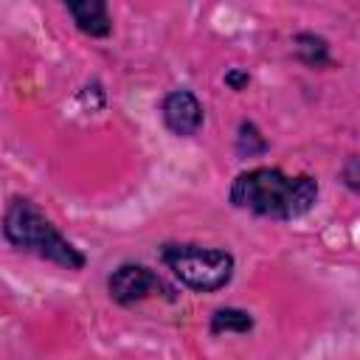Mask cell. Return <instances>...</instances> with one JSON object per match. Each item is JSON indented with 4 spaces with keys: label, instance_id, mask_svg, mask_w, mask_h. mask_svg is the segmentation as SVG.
Returning a JSON list of instances; mask_svg holds the SVG:
<instances>
[{
    "label": "cell",
    "instance_id": "obj_2",
    "mask_svg": "<svg viewBox=\"0 0 360 360\" xmlns=\"http://www.w3.org/2000/svg\"><path fill=\"white\" fill-rule=\"evenodd\" d=\"M0 231L11 248L31 253L42 262H51L56 267L82 270L87 264V256L68 236H62V231L28 197H11L8 200L6 211H3Z\"/></svg>",
    "mask_w": 360,
    "mask_h": 360
},
{
    "label": "cell",
    "instance_id": "obj_1",
    "mask_svg": "<svg viewBox=\"0 0 360 360\" xmlns=\"http://www.w3.org/2000/svg\"><path fill=\"white\" fill-rule=\"evenodd\" d=\"M318 194L321 186L312 174H284L276 166H256L233 177L228 202L264 219L292 222L315 208Z\"/></svg>",
    "mask_w": 360,
    "mask_h": 360
},
{
    "label": "cell",
    "instance_id": "obj_8",
    "mask_svg": "<svg viewBox=\"0 0 360 360\" xmlns=\"http://www.w3.org/2000/svg\"><path fill=\"white\" fill-rule=\"evenodd\" d=\"M211 335H245L253 329V315L248 309H239V307H222L211 315Z\"/></svg>",
    "mask_w": 360,
    "mask_h": 360
},
{
    "label": "cell",
    "instance_id": "obj_6",
    "mask_svg": "<svg viewBox=\"0 0 360 360\" xmlns=\"http://www.w3.org/2000/svg\"><path fill=\"white\" fill-rule=\"evenodd\" d=\"M65 8L73 17V25L84 37L104 39L112 34V17L104 0H73V3H65Z\"/></svg>",
    "mask_w": 360,
    "mask_h": 360
},
{
    "label": "cell",
    "instance_id": "obj_4",
    "mask_svg": "<svg viewBox=\"0 0 360 360\" xmlns=\"http://www.w3.org/2000/svg\"><path fill=\"white\" fill-rule=\"evenodd\" d=\"M107 295L118 304V307H135L146 298H166L174 301L177 292L169 281H163V276L146 264H135V262H124L118 264L110 276H107Z\"/></svg>",
    "mask_w": 360,
    "mask_h": 360
},
{
    "label": "cell",
    "instance_id": "obj_10",
    "mask_svg": "<svg viewBox=\"0 0 360 360\" xmlns=\"http://www.w3.org/2000/svg\"><path fill=\"white\" fill-rule=\"evenodd\" d=\"M225 84H228L231 90L242 93V90H248V84H250V73L242 70V68H231V70L225 73Z\"/></svg>",
    "mask_w": 360,
    "mask_h": 360
},
{
    "label": "cell",
    "instance_id": "obj_5",
    "mask_svg": "<svg viewBox=\"0 0 360 360\" xmlns=\"http://www.w3.org/2000/svg\"><path fill=\"white\" fill-rule=\"evenodd\" d=\"M160 118H163V127L172 135L191 138V135H197L202 129L205 110H202L200 98L191 90H172L160 101Z\"/></svg>",
    "mask_w": 360,
    "mask_h": 360
},
{
    "label": "cell",
    "instance_id": "obj_11",
    "mask_svg": "<svg viewBox=\"0 0 360 360\" xmlns=\"http://www.w3.org/2000/svg\"><path fill=\"white\" fill-rule=\"evenodd\" d=\"M343 180L352 191H360V169H357V155H349L343 163Z\"/></svg>",
    "mask_w": 360,
    "mask_h": 360
},
{
    "label": "cell",
    "instance_id": "obj_7",
    "mask_svg": "<svg viewBox=\"0 0 360 360\" xmlns=\"http://www.w3.org/2000/svg\"><path fill=\"white\" fill-rule=\"evenodd\" d=\"M292 51H295V59L304 65V68H312V70H323V68H332V53H329V42L321 37V34H312V31H301L292 37Z\"/></svg>",
    "mask_w": 360,
    "mask_h": 360
},
{
    "label": "cell",
    "instance_id": "obj_9",
    "mask_svg": "<svg viewBox=\"0 0 360 360\" xmlns=\"http://www.w3.org/2000/svg\"><path fill=\"white\" fill-rule=\"evenodd\" d=\"M270 149L267 138L259 132V127L253 121H242L236 129V155L239 158H259Z\"/></svg>",
    "mask_w": 360,
    "mask_h": 360
},
{
    "label": "cell",
    "instance_id": "obj_3",
    "mask_svg": "<svg viewBox=\"0 0 360 360\" xmlns=\"http://www.w3.org/2000/svg\"><path fill=\"white\" fill-rule=\"evenodd\" d=\"M160 262L172 276L194 292H217L231 284L236 259L225 248H205L194 242H166L160 245Z\"/></svg>",
    "mask_w": 360,
    "mask_h": 360
}]
</instances>
